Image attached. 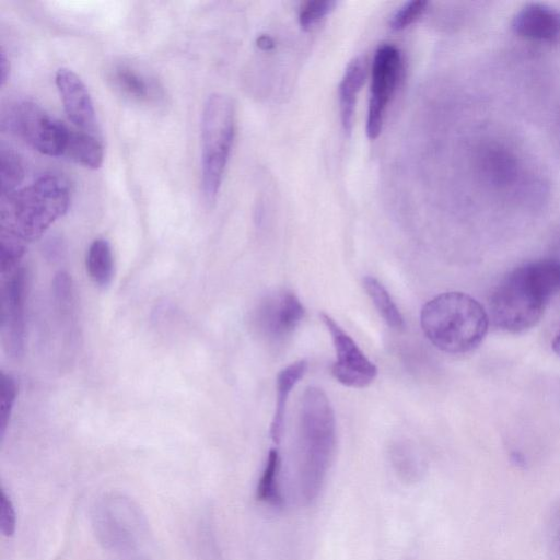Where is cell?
Wrapping results in <instances>:
<instances>
[{
    "label": "cell",
    "mask_w": 560,
    "mask_h": 560,
    "mask_svg": "<svg viewBox=\"0 0 560 560\" xmlns=\"http://www.w3.org/2000/svg\"><path fill=\"white\" fill-rule=\"evenodd\" d=\"M560 291V260L546 258L526 262L509 272L489 298L493 325L517 334L534 327L549 300Z\"/></svg>",
    "instance_id": "1"
},
{
    "label": "cell",
    "mask_w": 560,
    "mask_h": 560,
    "mask_svg": "<svg viewBox=\"0 0 560 560\" xmlns=\"http://www.w3.org/2000/svg\"><path fill=\"white\" fill-rule=\"evenodd\" d=\"M2 199L0 240L25 245L67 212L70 188L65 177L47 173Z\"/></svg>",
    "instance_id": "2"
},
{
    "label": "cell",
    "mask_w": 560,
    "mask_h": 560,
    "mask_svg": "<svg viewBox=\"0 0 560 560\" xmlns=\"http://www.w3.org/2000/svg\"><path fill=\"white\" fill-rule=\"evenodd\" d=\"M422 330L438 349L466 353L483 340L489 316L483 306L464 292H444L427 302L420 315Z\"/></svg>",
    "instance_id": "3"
},
{
    "label": "cell",
    "mask_w": 560,
    "mask_h": 560,
    "mask_svg": "<svg viewBox=\"0 0 560 560\" xmlns=\"http://www.w3.org/2000/svg\"><path fill=\"white\" fill-rule=\"evenodd\" d=\"M336 444L330 401L318 387H307L299 415L300 478L303 495L313 500L324 481Z\"/></svg>",
    "instance_id": "4"
},
{
    "label": "cell",
    "mask_w": 560,
    "mask_h": 560,
    "mask_svg": "<svg viewBox=\"0 0 560 560\" xmlns=\"http://www.w3.org/2000/svg\"><path fill=\"white\" fill-rule=\"evenodd\" d=\"M235 136V105L223 93L211 94L201 116V185L208 202L220 189Z\"/></svg>",
    "instance_id": "5"
},
{
    "label": "cell",
    "mask_w": 560,
    "mask_h": 560,
    "mask_svg": "<svg viewBox=\"0 0 560 560\" xmlns=\"http://www.w3.org/2000/svg\"><path fill=\"white\" fill-rule=\"evenodd\" d=\"M10 126L28 145L42 154L63 156L70 128L31 101L18 103Z\"/></svg>",
    "instance_id": "6"
},
{
    "label": "cell",
    "mask_w": 560,
    "mask_h": 560,
    "mask_svg": "<svg viewBox=\"0 0 560 560\" xmlns=\"http://www.w3.org/2000/svg\"><path fill=\"white\" fill-rule=\"evenodd\" d=\"M401 73L402 57L400 50L390 44L380 46L372 62L366 118V135L371 140L376 139L382 131L388 104L397 89Z\"/></svg>",
    "instance_id": "7"
},
{
    "label": "cell",
    "mask_w": 560,
    "mask_h": 560,
    "mask_svg": "<svg viewBox=\"0 0 560 560\" xmlns=\"http://www.w3.org/2000/svg\"><path fill=\"white\" fill-rule=\"evenodd\" d=\"M320 317L331 336L336 351V360L331 366L334 377L348 387L369 386L376 377V366L328 314L322 313Z\"/></svg>",
    "instance_id": "8"
},
{
    "label": "cell",
    "mask_w": 560,
    "mask_h": 560,
    "mask_svg": "<svg viewBox=\"0 0 560 560\" xmlns=\"http://www.w3.org/2000/svg\"><path fill=\"white\" fill-rule=\"evenodd\" d=\"M304 315V306L292 291L278 290L258 303L254 324L262 337L282 341L296 329Z\"/></svg>",
    "instance_id": "9"
},
{
    "label": "cell",
    "mask_w": 560,
    "mask_h": 560,
    "mask_svg": "<svg viewBox=\"0 0 560 560\" xmlns=\"http://www.w3.org/2000/svg\"><path fill=\"white\" fill-rule=\"evenodd\" d=\"M27 284L26 270L16 267L11 271L2 289V339L8 353L15 358L23 354L25 346Z\"/></svg>",
    "instance_id": "10"
},
{
    "label": "cell",
    "mask_w": 560,
    "mask_h": 560,
    "mask_svg": "<svg viewBox=\"0 0 560 560\" xmlns=\"http://www.w3.org/2000/svg\"><path fill=\"white\" fill-rule=\"evenodd\" d=\"M55 81L70 121L81 131L93 135L96 129L95 109L81 78L68 68H60Z\"/></svg>",
    "instance_id": "11"
},
{
    "label": "cell",
    "mask_w": 560,
    "mask_h": 560,
    "mask_svg": "<svg viewBox=\"0 0 560 560\" xmlns=\"http://www.w3.org/2000/svg\"><path fill=\"white\" fill-rule=\"evenodd\" d=\"M511 28L522 38L553 43L560 38V11L544 3H528L514 14Z\"/></svg>",
    "instance_id": "12"
},
{
    "label": "cell",
    "mask_w": 560,
    "mask_h": 560,
    "mask_svg": "<svg viewBox=\"0 0 560 560\" xmlns=\"http://www.w3.org/2000/svg\"><path fill=\"white\" fill-rule=\"evenodd\" d=\"M130 505L122 500H109L96 510V527L106 542L113 545H129L132 535L129 534V516L135 513Z\"/></svg>",
    "instance_id": "13"
},
{
    "label": "cell",
    "mask_w": 560,
    "mask_h": 560,
    "mask_svg": "<svg viewBox=\"0 0 560 560\" xmlns=\"http://www.w3.org/2000/svg\"><path fill=\"white\" fill-rule=\"evenodd\" d=\"M366 74L365 58L360 56L347 66L339 84L340 119L345 132L350 133L359 92Z\"/></svg>",
    "instance_id": "14"
},
{
    "label": "cell",
    "mask_w": 560,
    "mask_h": 560,
    "mask_svg": "<svg viewBox=\"0 0 560 560\" xmlns=\"http://www.w3.org/2000/svg\"><path fill=\"white\" fill-rule=\"evenodd\" d=\"M307 369L305 360H299L282 369L277 376V399L276 408L270 425V435L275 443H279L289 395L296 383L303 377Z\"/></svg>",
    "instance_id": "15"
},
{
    "label": "cell",
    "mask_w": 560,
    "mask_h": 560,
    "mask_svg": "<svg viewBox=\"0 0 560 560\" xmlns=\"http://www.w3.org/2000/svg\"><path fill=\"white\" fill-rule=\"evenodd\" d=\"M108 78L117 92L133 102L147 103L155 97L156 86L128 65H116Z\"/></svg>",
    "instance_id": "16"
},
{
    "label": "cell",
    "mask_w": 560,
    "mask_h": 560,
    "mask_svg": "<svg viewBox=\"0 0 560 560\" xmlns=\"http://www.w3.org/2000/svg\"><path fill=\"white\" fill-rule=\"evenodd\" d=\"M85 266L90 279L96 287L105 289L110 285L115 275V258L107 240L96 238L90 244Z\"/></svg>",
    "instance_id": "17"
},
{
    "label": "cell",
    "mask_w": 560,
    "mask_h": 560,
    "mask_svg": "<svg viewBox=\"0 0 560 560\" xmlns=\"http://www.w3.org/2000/svg\"><path fill=\"white\" fill-rule=\"evenodd\" d=\"M63 156L84 167L96 170L103 163L104 152L94 135L70 129Z\"/></svg>",
    "instance_id": "18"
},
{
    "label": "cell",
    "mask_w": 560,
    "mask_h": 560,
    "mask_svg": "<svg viewBox=\"0 0 560 560\" xmlns=\"http://www.w3.org/2000/svg\"><path fill=\"white\" fill-rule=\"evenodd\" d=\"M481 166L488 180L495 185L511 184L517 175L515 156L498 145L486 148L481 158Z\"/></svg>",
    "instance_id": "19"
},
{
    "label": "cell",
    "mask_w": 560,
    "mask_h": 560,
    "mask_svg": "<svg viewBox=\"0 0 560 560\" xmlns=\"http://www.w3.org/2000/svg\"><path fill=\"white\" fill-rule=\"evenodd\" d=\"M363 285L385 323L394 329H402L404 317L384 285L373 277H365Z\"/></svg>",
    "instance_id": "20"
},
{
    "label": "cell",
    "mask_w": 560,
    "mask_h": 560,
    "mask_svg": "<svg viewBox=\"0 0 560 560\" xmlns=\"http://www.w3.org/2000/svg\"><path fill=\"white\" fill-rule=\"evenodd\" d=\"M280 456L277 450H270L267 463L257 487V498L272 506H281L283 499L279 488Z\"/></svg>",
    "instance_id": "21"
},
{
    "label": "cell",
    "mask_w": 560,
    "mask_h": 560,
    "mask_svg": "<svg viewBox=\"0 0 560 560\" xmlns=\"http://www.w3.org/2000/svg\"><path fill=\"white\" fill-rule=\"evenodd\" d=\"M0 175L2 197L18 190L24 179V167L19 155L12 150H1Z\"/></svg>",
    "instance_id": "22"
},
{
    "label": "cell",
    "mask_w": 560,
    "mask_h": 560,
    "mask_svg": "<svg viewBox=\"0 0 560 560\" xmlns=\"http://www.w3.org/2000/svg\"><path fill=\"white\" fill-rule=\"evenodd\" d=\"M337 2L331 0L308 1L301 7L299 23L302 30L313 28L320 20L328 15Z\"/></svg>",
    "instance_id": "23"
},
{
    "label": "cell",
    "mask_w": 560,
    "mask_h": 560,
    "mask_svg": "<svg viewBox=\"0 0 560 560\" xmlns=\"http://www.w3.org/2000/svg\"><path fill=\"white\" fill-rule=\"evenodd\" d=\"M428 2L422 0H413L404 3L393 14L389 26L395 31H401L412 24L427 10Z\"/></svg>",
    "instance_id": "24"
},
{
    "label": "cell",
    "mask_w": 560,
    "mask_h": 560,
    "mask_svg": "<svg viewBox=\"0 0 560 560\" xmlns=\"http://www.w3.org/2000/svg\"><path fill=\"white\" fill-rule=\"evenodd\" d=\"M18 386L15 380L10 375L2 373L1 376V435L4 434L8 427L13 406L16 399Z\"/></svg>",
    "instance_id": "25"
},
{
    "label": "cell",
    "mask_w": 560,
    "mask_h": 560,
    "mask_svg": "<svg viewBox=\"0 0 560 560\" xmlns=\"http://www.w3.org/2000/svg\"><path fill=\"white\" fill-rule=\"evenodd\" d=\"M0 527L5 537L12 536L16 528L15 509L3 488L0 490Z\"/></svg>",
    "instance_id": "26"
},
{
    "label": "cell",
    "mask_w": 560,
    "mask_h": 560,
    "mask_svg": "<svg viewBox=\"0 0 560 560\" xmlns=\"http://www.w3.org/2000/svg\"><path fill=\"white\" fill-rule=\"evenodd\" d=\"M9 73H10V63H9V60L5 56V52L4 51H1V57H0V82H1V85L3 86L9 78Z\"/></svg>",
    "instance_id": "27"
},
{
    "label": "cell",
    "mask_w": 560,
    "mask_h": 560,
    "mask_svg": "<svg viewBox=\"0 0 560 560\" xmlns=\"http://www.w3.org/2000/svg\"><path fill=\"white\" fill-rule=\"evenodd\" d=\"M256 44H257L258 48L264 51H269V50L273 49V47H275L273 39L269 35H266V34L258 36V38L256 39Z\"/></svg>",
    "instance_id": "28"
},
{
    "label": "cell",
    "mask_w": 560,
    "mask_h": 560,
    "mask_svg": "<svg viewBox=\"0 0 560 560\" xmlns=\"http://www.w3.org/2000/svg\"><path fill=\"white\" fill-rule=\"evenodd\" d=\"M552 350L553 352L560 357V328L558 330V332L556 334L553 340H552Z\"/></svg>",
    "instance_id": "29"
},
{
    "label": "cell",
    "mask_w": 560,
    "mask_h": 560,
    "mask_svg": "<svg viewBox=\"0 0 560 560\" xmlns=\"http://www.w3.org/2000/svg\"><path fill=\"white\" fill-rule=\"evenodd\" d=\"M558 548H559V552H560V525H559V529H558Z\"/></svg>",
    "instance_id": "30"
}]
</instances>
